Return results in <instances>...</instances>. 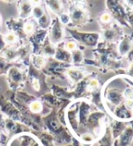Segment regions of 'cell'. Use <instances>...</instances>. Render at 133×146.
Instances as JSON below:
<instances>
[{"label": "cell", "mask_w": 133, "mask_h": 146, "mask_svg": "<svg viewBox=\"0 0 133 146\" xmlns=\"http://www.w3.org/2000/svg\"><path fill=\"white\" fill-rule=\"evenodd\" d=\"M116 35V33L114 32V30H108L105 32V37H106L107 39H109V40H112V39H113V37Z\"/></svg>", "instance_id": "cell-11"}, {"label": "cell", "mask_w": 133, "mask_h": 146, "mask_svg": "<svg viewBox=\"0 0 133 146\" xmlns=\"http://www.w3.org/2000/svg\"><path fill=\"white\" fill-rule=\"evenodd\" d=\"M89 85H90V87H92V88H96L98 86V81L96 80H92L90 81V84H89Z\"/></svg>", "instance_id": "cell-16"}, {"label": "cell", "mask_w": 133, "mask_h": 146, "mask_svg": "<svg viewBox=\"0 0 133 146\" xmlns=\"http://www.w3.org/2000/svg\"><path fill=\"white\" fill-rule=\"evenodd\" d=\"M113 146H119V144H118V141H117V140H115V141H114V143H113Z\"/></svg>", "instance_id": "cell-20"}, {"label": "cell", "mask_w": 133, "mask_h": 146, "mask_svg": "<svg viewBox=\"0 0 133 146\" xmlns=\"http://www.w3.org/2000/svg\"><path fill=\"white\" fill-rule=\"evenodd\" d=\"M129 21L130 22V23L133 25V14L130 15V16H129Z\"/></svg>", "instance_id": "cell-19"}, {"label": "cell", "mask_w": 133, "mask_h": 146, "mask_svg": "<svg viewBox=\"0 0 133 146\" xmlns=\"http://www.w3.org/2000/svg\"><path fill=\"white\" fill-rule=\"evenodd\" d=\"M101 19H102V22H104V23H107V22H109L110 20V15L109 14H103L102 15Z\"/></svg>", "instance_id": "cell-14"}, {"label": "cell", "mask_w": 133, "mask_h": 146, "mask_svg": "<svg viewBox=\"0 0 133 146\" xmlns=\"http://www.w3.org/2000/svg\"><path fill=\"white\" fill-rule=\"evenodd\" d=\"M0 138H1V134H0Z\"/></svg>", "instance_id": "cell-22"}, {"label": "cell", "mask_w": 133, "mask_h": 146, "mask_svg": "<svg viewBox=\"0 0 133 146\" xmlns=\"http://www.w3.org/2000/svg\"><path fill=\"white\" fill-rule=\"evenodd\" d=\"M108 99L112 102L113 105H119L121 101V95L119 91H117L116 89H110L108 92Z\"/></svg>", "instance_id": "cell-7"}, {"label": "cell", "mask_w": 133, "mask_h": 146, "mask_svg": "<svg viewBox=\"0 0 133 146\" xmlns=\"http://www.w3.org/2000/svg\"><path fill=\"white\" fill-rule=\"evenodd\" d=\"M107 3H108V7L110 9V11H112V15L117 19H119L121 23L125 25V22H124V19H126L125 13H124L122 7L120 5V4H118L117 1H108Z\"/></svg>", "instance_id": "cell-2"}, {"label": "cell", "mask_w": 133, "mask_h": 146, "mask_svg": "<svg viewBox=\"0 0 133 146\" xmlns=\"http://www.w3.org/2000/svg\"><path fill=\"white\" fill-rule=\"evenodd\" d=\"M129 59L130 60H133V50H131V52H130V54H129Z\"/></svg>", "instance_id": "cell-18"}, {"label": "cell", "mask_w": 133, "mask_h": 146, "mask_svg": "<svg viewBox=\"0 0 133 146\" xmlns=\"http://www.w3.org/2000/svg\"><path fill=\"white\" fill-rule=\"evenodd\" d=\"M75 47H76V44L74 42H69L66 43V48L70 50H74L75 49Z\"/></svg>", "instance_id": "cell-13"}, {"label": "cell", "mask_w": 133, "mask_h": 146, "mask_svg": "<svg viewBox=\"0 0 133 146\" xmlns=\"http://www.w3.org/2000/svg\"><path fill=\"white\" fill-rule=\"evenodd\" d=\"M25 31L27 32V33H30L33 31V25L31 24H27L25 25Z\"/></svg>", "instance_id": "cell-15"}, {"label": "cell", "mask_w": 133, "mask_h": 146, "mask_svg": "<svg viewBox=\"0 0 133 146\" xmlns=\"http://www.w3.org/2000/svg\"><path fill=\"white\" fill-rule=\"evenodd\" d=\"M81 140L85 143H92L94 142V136L92 133H84L81 136Z\"/></svg>", "instance_id": "cell-9"}, {"label": "cell", "mask_w": 133, "mask_h": 146, "mask_svg": "<svg viewBox=\"0 0 133 146\" xmlns=\"http://www.w3.org/2000/svg\"><path fill=\"white\" fill-rule=\"evenodd\" d=\"M126 125L125 123L121 122V121H114L112 122V126H110V131H112V137L115 140H117L120 135L121 133H122V132L125 130L126 128Z\"/></svg>", "instance_id": "cell-5"}, {"label": "cell", "mask_w": 133, "mask_h": 146, "mask_svg": "<svg viewBox=\"0 0 133 146\" xmlns=\"http://www.w3.org/2000/svg\"><path fill=\"white\" fill-rule=\"evenodd\" d=\"M93 146H98V145H97V144H94Z\"/></svg>", "instance_id": "cell-21"}, {"label": "cell", "mask_w": 133, "mask_h": 146, "mask_svg": "<svg viewBox=\"0 0 133 146\" xmlns=\"http://www.w3.org/2000/svg\"><path fill=\"white\" fill-rule=\"evenodd\" d=\"M33 86H34V88L36 89V90H38L39 89V82H38V80H33Z\"/></svg>", "instance_id": "cell-17"}, {"label": "cell", "mask_w": 133, "mask_h": 146, "mask_svg": "<svg viewBox=\"0 0 133 146\" xmlns=\"http://www.w3.org/2000/svg\"><path fill=\"white\" fill-rule=\"evenodd\" d=\"M133 140V127L127 126L117 139L119 146H130Z\"/></svg>", "instance_id": "cell-1"}, {"label": "cell", "mask_w": 133, "mask_h": 146, "mask_svg": "<svg viewBox=\"0 0 133 146\" xmlns=\"http://www.w3.org/2000/svg\"><path fill=\"white\" fill-rule=\"evenodd\" d=\"M30 109L33 112H35V113H37V112H40L42 110V105H41L40 102H38V101H35V102L31 103Z\"/></svg>", "instance_id": "cell-10"}, {"label": "cell", "mask_w": 133, "mask_h": 146, "mask_svg": "<svg viewBox=\"0 0 133 146\" xmlns=\"http://www.w3.org/2000/svg\"><path fill=\"white\" fill-rule=\"evenodd\" d=\"M115 116L119 119H122V120H126V119H130L132 116V114L126 108V106L124 105L120 106V108L116 110L115 112Z\"/></svg>", "instance_id": "cell-6"}, {"label": "cell", "mask_w": 133, "mask_h": 146, "mask_svg": "<svg viewBox=\"0 0 133 146\" xmlns=\"http://www.w3.org/2000/svg\"><path fill=\"white\" fill-rule=\"evenodd\" d=\"M129 49H130V39L125 38L120 45V52H121V54H125L129 50Z\"/></svg>", "instance_id": "cell-8"}, {"label": "cell", "mask_w": 133, "mask_h": 146, "mask_svg": "<svg viewBox=\"0 0 133 146\" xmlns=\"http://www.w3.org/2000/svg\"><path fill=\"white\" fill-rule=\"evenodd\" d=\"M113 143H114V139L112 137V131H110V128L108 126L105 129L103 134L100 138L96 144L98 146H113Z\"/></svg>", "instance_id": "cell-3"}, {"label": "cell", "mask_w": 133, "mask_h": 146, "mask_svg": "<svg viewBox=\"0 0 133 146\" xmlns=\"http://www.w3.org/2000/svg\"><path fill=\"white\" fill-rule=\"evenodd\" d=\"M104 116V114L102 112H95V113L92 114L89 116V119L87 120L88 126L93 131H95L96 129L99 128L100 126V120Z\"/></svg>", "instance_id": "cell-4"}, {"label": "cell", "mask_w": 133, "mask_h": 146, "mask_svg": "<svg viewBox=\"0 0 133 146\" xmlns=\"http://www.w3.org/2000/svg\"><path fill=\"white\" fill-rule=\"evenodd\" d=\"M5 40L9 42H14L16 40V37L14 33H8V35H7V36H5Z\"/></svg>", "instance_id": "cell-12"}]
</instances>
